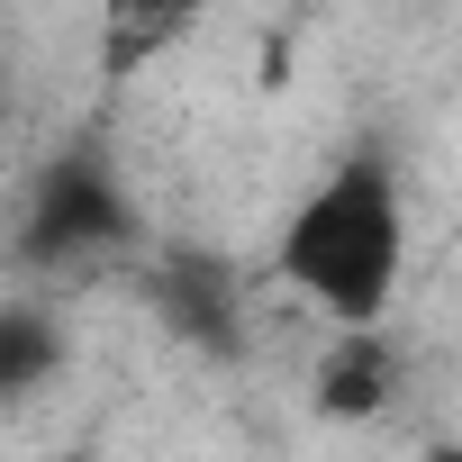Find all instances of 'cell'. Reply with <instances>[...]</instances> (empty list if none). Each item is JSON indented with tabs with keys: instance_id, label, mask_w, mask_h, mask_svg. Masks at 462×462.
<instances>
[{
	"instance_id": "5",
	"label": "cell",
	"mask_w": 462,
	"mask_h": 462,
	"mask_svg": "<svg viewBox=\"0 0 462 462\" xmlns=\"http://www.w3.org/2000/svg\"><path fill=\"white\" fill-rule=\"evenodd\" d=\"M64 363V327L46 309H0V399H28L37 381H55Z\"/></svg>"
},
{
	"instance_id": "7",
	"label": "cell",
	"mask_w": 462,
	"mask_h": 462,
	"mask_svg": "<svg viewBox=\"0 0 462 462\" xmlns=\"http://www.w3.org/2000/svg\"><path fill=\"white\" fill-rule=\"evenodd\" d=\"M417 462H462V444H453V435H435V444H426Z\"/></svg>"
},
{
	"instance_id": "6",
	"label": "cell",
	"mask_w": 462,
	"mask_h": 462,
	"mask_svg": "<svg viewBox=\"0 0 462 462\" xmlns=\"http://www.w3.org/2000/svg\"><path fill=\"white\" fill-rule=\"evenodd\" d=\"M181 28H190V10H118V19L100 28V64H109V73H136V64H145L154 46H172Z\"/></svg>"
},
{
	"instance_id": "2",
	"label": "cell",
	"mask_w": 462,
	"mask_h": 462,
	"mask_svg": "<svg viewBox=\"0 0 462 462\" xmlns=\"http://www.w3.org/2000/svg\"><path fill=\"white\" fill-rule=\"evenodd\" d=\"M136 236V208H127V190L91 163V154H64L46 181H37V199H28V226H19V254L28 263H46V273H82V263H100V254H118Z\"/></svg>"
},
{
	"instance_id": "4",
	"label": "cell",
	"mask_w": 462,
	"mask_h": 462,
	"mask_svg": "<svg viewBox=\"0 0 462 462\" xmlns=\"http://www.w3.org/2000/svg\"><path fill=\"white\" fill-rule=\"evenodd\" d=\"M154 300H163V318H172L190 345H208V354H236V291H226V273H217L208 254H181V263H163V273H154Z\"/></svg>"
},
{
	"instance_id": "3",
	"label": "cell",
	"mask_w": 462,
	"mask_h": 462,
	"mask_svg": "<svg viewBox=\"0 0 462 462\" xmlns=\"http://www.w3.org/2000/svg\"><path fill=\"white\" fill-rule=\"evenodd\" d=\"M390 390H399V354L381 345V327H363V336H336V345L318 354L309 408L336 417V426H372V417L390 408Z\"/></svg>"
},
{
	"instance_id": "1",
	"label": "cell",
	"mask_w": 462,
	"mask_h": 462,
	"mask_svg": "<svg viewBox=\"0 0 462 462\" xmlns=\"http://www.w3.org/2000/svg\"><path fill=\"white\" fill-rule=\"evenodd\" d=\"M399 263H408V217H399V181L381 154H354L336 163L282 226V254L273 273L318 300L336 318V336H363L390 318V291H399Z\"/></svg>"
}]
</instances>
